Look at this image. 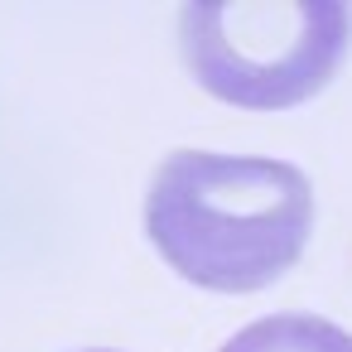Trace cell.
I'll return each instance as SVG.
<instances>
[{"label": "cell", "instance_id": "6da1fadb", "mask_svg": "<svg viewBox=\"0 0 352 352\" xmlns=\"http://www.w3.org/2000/svg\"><path fill=\"white\" fill-rule=\"evenodd\" d=\"M145 232L188 285L251 294L294 270L314 232V188L285 160L174 150L150 184Z\"/></svg>", "mask_w": 352, "mask_h": 352}, {"label": "cell", "instance_id": "7a4b0ae2", "mask_svg": "<svg viewBox=\"0 0 352 352\" xmlns=\"http://www.w3.org/2000/svg\"><path fill=\"white\" fill-rule=\"evenodd\" d=\"M347 10L338 0L227 6L193 0L179 15V49L193 82L232 107H299L338 73Z\"/></svg>", "mask_w": 352, "mask_h": 352}, {"label": "cell", "instance_id": "3957f363", "mask_svg": "<svg viewBox=\"0 0 352 352\" xmlns=\"http://www.w3.org/2000/svg\"><path fill=\"white\" fill-rule=\"evenodd\" d=\"M222 352H352L347 333L314 314H270L222 342Z\"/></svg>", "mask_w": 352, "mask_h": 352}, {"label": "cell", "instance_id": "277c9868", "mask_svg": "<svg viewBox=\"0 0 352 352\" xmlns=\"http://www.w3.org/2000/svg\"><path fill=\"white\" fill-rule=\"evenodd\" d=\"M92 352H111V347H92Z\"/></svg>", "mask_w": 352, "mask_h": 352}]
</instances>
